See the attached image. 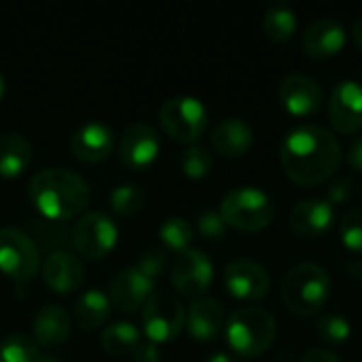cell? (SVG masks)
<instances>
[{
    "mask_svg": "<svg viewBox=\"0 0 362 362\" xmlns=\"http://www.w3.org/2000/svg\"><path fill=\"white\" fill-rule=\"evenodd\" d=\"M344 159L339 140L322 125H299L280 146V163L286 176L301 187L327 182Z\"/></svg>",
    "mask_w": 362,
    "mask_h": 362,
    "instance_id": "6da1fadb",
    "label": "cell"
},
{
    "mask_svg": "<svg viewBox=\"0 0 362 362\" xmlns=\"http://www.w3.org/2000/svg\"><path fill=\"white\" fill-rule=\"evenodd\" d=\"M28 197L40 218L64 223L78 216L89 204V185L64 168H45L32 176Z\"/></svg>",
    "mask_w": 362,
    "mask_h": 362,
    "instance_id": "7a4b0ae2",
    "label": "cell"
},
{
    "mask_svg": "<svg viewBox=\"0 0 362 362\" xmlns=\"http://www.w3.org/2000/svg\"><path fill=\"white\" fill-rule=\"evenodd\" d=\"M331 278L314 263H301L293 267L282 280V301L286 310L299 318L318 314L331 299Z\"/></svg>",
    "mask_w": 362,
    "mask_h": 362,
    "instance_id": "3957f363",
    "label": "cell"
},
{
    "mask_svg": "<svg viewBox=\"0 0 362 362\" xmlns=\"http://www.w3.org/2000/svg\"><path fill=\"white\" fill-rule=\"evenodd\" d=\"M225 337L233 354L244 358H257L269 350L276 339L274 316L257 305L238 308L229 320H225Z\"/></svg>",
    "mask_w": 362,
    "mask_h": 362,
    "instance_id": "277c9868",
    "label": "cell"
},
{
    "mask_svg": "<svg viewBox=\"0 0 362 362\" xmlns=\"http://www.w3.org/2000/svg\"><path fill=\"white\" fill-rule=\"evenodd\" d=\"M221 216L227 227L257 233L272 225L276 210L267 193L255 187H240L229 191L221 204Z\"/></svg>",
    "mask_w": 362,
    "mask_h": 362,
    "instance_id": "5b68a950",
    "label": "cell"
},
{
    "mask_svg": "<svg viewBox=\"0 0 362 362\" xmlns=\"http://www.w3.org/2000/svg\"><path fill=\"white\" fill-rule=\"evenodd\" d=\"M40 269V250L34 238L15 227L0 229V272L23 284Z\"/></svg>",
    "mask_w": 362,
    "mask_h": 362,
    "instance_id": "8992f818",
    "label": "cell"
},
{
    "mask_svg": "<svg viewBox=\"0 0 362 362\" xmlns=\"http://www.w3.org/2000/svg\"><path fill=\"white\" fill-rule=\"evenodd\" d=\"M187 325V312L182 303L170 293H153L142 308V329L146 341L159 346L174 341Z\"/></svg>",
    "mask_w": 362,
    "mask_h": 362,
    "instance_id": "52a82bcc",
    "label": "cell"
},
{
    "mask_svg": "<svg viewBox=\"0 0 362 362\" xmlns=\"http://www.w3.org/2000/svg\"><path fill=\"white\" fill-rule=\"evenodd\" d=\"M159 123L174 140L193 144L208 127V110L193 95H176L163 102L159 110Z\"/></svg>",
    "mask_w": 362,
    "mask_h": 362,
    "instance_id": "ba28073f",
    "label": "cell"
},
{
    "mask_svg": "<svg viewBox=\"0 0 362 362\" xmlns=\"http://www.w3.org/2000/svg\"><path fill=\"white\" fill-rule=\"evenodd\" d=\"M119 240V227L112 216L104 212H87L70 229V242L74 250L85 259H104L110 255Z\"/></svg>",
    "mask_w": 362,
    "mask_h": 362,
    "instance_id": "9c48e42d",
    "label": "cell"
},
{
    "mask_svg": "<svg viewBox=\"0 0 362 362\" xmlns=\"http://www.w3.org/2000/svg\"><path fill=\"white\" fill-rule=\"evenodd\" d=\"M214 280V265L210 257L197 248L176 255L172 263V284L187 299H202Z\"/></svg>",
    "mask_w": 362,
    "mask_h": 362,
    "instance_id": "30bf717a",
    "label": "cell"
},
{
    "mask_svg": "<svg viewBox=\"0 0 362 362\" xmlns=\"http://www.w3.org/2000/svg\"><path fill=\"white\" fill-rule=\"evenodd\" d=\"M223 282L227 293L238 299V301H261L263 297H267L272 280L269 274L263 265L248 261V259H240L233 261L225 267L223 274Z\"/></svg>",
    "mask_w": 362,
    "mask_h": 362,
    "instance_id": "8fae6325",
    "label": "cell"
},
{
    "mask_svg": "<svg viewBox=\"0 0 362 362\" xmlns=\"http://www.w3.org/2000/svg\"><path fill=\"white\" fill-rule=\"evenodd\" d=\"M159 136L146 123H132L119 138V157L125 168L134 172L148 170L159 157Z\"/></svg>",
    "mask_w": 362,
    "mask_h": 362,
    "instance_id": "7c38bea8",
    "label": "cell"
},
{
    "mask_svg": "<svg viewBox=\"0 0 362 362\" xmlns=\"http://www.w3.org/2000/svg\"><path fill=\"white\" fill-rule=\"evenodd\" d=\"M329 119L339 134H358L362 129V85L341 81L333 87L329 100Z\"/></svg>",
    "mask_w": 362,
    "mask_h": 362,
    "instance_id": "4fadbf2b",
    "label": "cell"
},
{
    "mask_svg": "<svg viewBox=\"0 0 362 362\" xmlns=\"http://www.w3.org/2000/svg\"><path fill=\"white\" fill-rule=\"evenodd\" d=\"M280 106L293 117H312L320 110L325 95L318 81L305 74H291L278 87Z\"/></svg>",
    "mask_w": 362,
    "mask_h": 362,
    "instance_id": "5bb4252c",
    "label": "cell"
},
{
    "mask_svg": "<svg viewBox=\"0 0 362 362\" xmlns=\"http://www.w3.org/2000/svg\"><path fill=\"white\" fill-rule=\"evenodd\" d=\"M155 280L146 278L138 267H127L117 274L110 282V303L121 312H136L144 308L148 297L155 293Z\"/></svg>",
    "mask_w": 362,
    "mask_h": 362,
    "instance_id": "9a60e30c",
    "label": "cell"
},
{
    "mask_svg": "<svg viewBox=\"0 0 362 362\" xmlns=\"http://www.w3.org/2000/svg\"><path fill=\"white\" fill-rule=\"evenodd\" d=\"M70 148L76 159L85 163H100L110 157L115 148V134L102 121H87L72 134Z\"/></svg>",
    "mask_w": 362,
    "mask_h": 362,
    "instance_id": "2e32d148",
    "label": "cell"
},
{
    "mask_svg": "<svg viewBox=\"0 0 362 362\" xmlns=\"http://www.w3.org/2000/svg\"><path fill=\"white\" fill-rule=\"evenodd\" d=\"M291 229L301 238H322L333 229L335 208L320 197H310L299 202L291 210Z\"/></svg>",
    "mask_w": 362,
    "mask_h": 362,
    "instance_id": "e0dca14e",
    "label": "cell"
},
{
    "mask_svg": "<svg viewBox=\"0 0 362 362\" xmlns=\"http://www.w3.org/2000/svg\"><path fill=\"white\" fill-rule=\"evenodd\" d=\"M42 280L53 293L68 295V293H74L83 284L85 267L76 255H72L68 250H57L45 259Z\"/></svg>",
    "mask_w": 362,
    "mask_h": 362,
    "instance_id": "ac0fdd59",
    "label": "cell"
},
{
    "mask_svg": "<svg viewBox=\"0 0 362 362\" xmlns=\"http://www.w3.org/2000/svg\"><path fill=\"white\" fill-rule=\"evenodd\" d=\"M72 331L70 314L62 305H42L32 318V335L38 348L62 346Z\"/></svg>",
    "mask_w": 362,
    "mask_h": 362,
    "instance_id": "d6986e66",
    "label": "cell"
},
{
    "mask_svg": "<svg viewBox=\"0 0 362 362\" xmlns=\"http://www.w3.org/2000/svg\"><path fill=\"white\" fill-rule=\"evenodd\" d=\"M346 47V30L335 19H316L303 34V49L312 57H333Z\"/></svg>",
    "mask_w": 362,
    "mask_h": 362,
    "instance_id": "ffe728a7",
    "label": "cell"
},
{
    "mask_svg": "<svg viewBox=\"0 0 362 362\" xmlns=\"http://www.w3.org/2000/svg\"><path fill=\"white\" fill-rule=\"evenodd\" d=\"M187 329L195 341H214L225 329V310L216 299L202 297L187 312Z\"/></svg>",
    "mask_w": 362,
    "mask_h": 362,
    "instance_id": "44dd1931",
    "label": "cell"
},
{
    "mask_svg": "<svg viewBox=\"0 0 362 362\" xmlns=\"http://www.w3.org/2000/svg\"><path fill=\"white\" fill-rule=\"evenodd\" d=\"M210 140L214 151L223 157H244L255 142V134L246 121L229 117L212 129Z\"/></svg>",
    "mask_w": 362,
    "mask_h": 362,
    "instance_id": "7402d4cb",
    "label": "cell"
},
{
    "mask_svg": "<svg viewBox=\"0 0 362 362\" xmlns=\"http://www.w3.org/2000/svg\"><path fill=\"white\" fill-rule=\"evenodd\" d=\"M32 163V144L21 134H6L0 138V176L17 178Z\"/></svg>",
    "mask_w": 362,
    "mask_h": 362,
    "instance_id": "603a6c76",
    "label": "cell"
},
{
    "mask_svg": "<svg viewBox=\"0 0 362 362\" xmlns=\"http://www.w3.org/2000/svg\"><path fill=\"white\" fill-rule=\"evenodd\" d=\"M110 308H112V303L106 293H102L98 288H89L76 301L74 318L83 331H95L108 320Z\"/></svg>",
    "mask_w": 362,
    "mask_h": 362,
    "instance_id": "cb8c5ba5",
    "label": "cell"
},
{
    "mask_svg": "<svg viewBox=\"0 0 362 362\" xmlns=\"http://www.w3.org/2000/svg\"><path fill=\"white\" fill-rule=\"evenodd\" d=\"M140 341H142L140 329L127 320L108 325L100 337V346L108 356H129Z\"/></svg>",
    "mask_w": 362,
    "mask_h": 362,
    "instance_id": "d4e9b609",
    "label": "cell"
},
{
    "mask_svg": "<svg viewBox=\"0 0 362 362\" xmlns=\"http://www.w3.org/2000/svg\"><path fill=\"white\" fill-rule=\"evenodd\" d=\"M297 30V15L286 4H274L263 15V32L274 42H286Z\"/></svg>",
    "mask_w": 362,
    "mask_h": 362,
    "instance_id": "484cf974",
    "label": "cell"
},
{
    "mask_svg": "<svg viewBox=\"0 0 362 362\" xmlns=\"http://www.w3.org/2000/svg\"><path fill=\"white\" fill-rule=\"evenodd\" d=\"M193 235H195L193 225L185 221L182 216H170L159 227V240L165 246V250H172L178 255L191 248Z\"/></svg>",
    "mask_w": 362,
    "mask_h": 362,
    "instance_id": "4316f807",
    "label": "cell"
},
{
    "mask_svg": "<svg viewBox=\"0 0 362 362\" xmlns=\"http://www.w3.org/2000/svg\"><path fill=\"white\" fill-rule=\"evenodd\" d=\"M40 348L25 335H8L0 341V362H36Z\"/></svg>",
    "mask_w": 362,
    "mask_h": 362,
    "instance_id": "83f0119b",
    "label": "cell"
},
{
    "mask_svg": "<svg viewBox=\"0 0 362 362\" xmlns=\"http://www.w3.org/2000/svg\"><path fill=\"white\" fill-rule=\"evenodd\" d=\"M142 206H144V191L134 182L119 185L110 193V208L119 216H132L140 212Z\"/></svg>",
    "mask_w": 362,
    "mask_h": 362,
    "instance_id": "f1b7e54d",
    "label": "cell"
},
{
    "mask_svg": "<svg viewBox=\"0 0 362 362\" xmlns=\"http://www.w3.org/2000/svg\"><path fill=\"white\" fill-rule=\"evenodd\" d=\"M316 335L322 344L329 346H341L350 339L352 327L350 320L341 314H327L316 322Z\"/></svg>",
    "mask_w": 362,
    "mask_h": 362,
    "instance_id": "f546056e",
    "label": "cell"
},
{
    "mask_svg": "<svg viewBox=\"0 0 362 362\" xmlns=\"http://www.w3.org/2000/svg\"><path fill=\"white\" fill-rule=\"evenodd\" d=\"M180 168H182L185 176L199 180V178H206L214 170V159L208 148L193 144L180 155Z\"/></svg>",
    "mask_w": 362,
    "mask_h": 362,
    "instance_id": "4dcf8cb0",
    "label": "cell"
},
{
    "mask_svg": "<svg viewBox=\"0 0 362 362\" xmlns=\"http://www.w3.org/2000/svg\"><path fill=\"white\" fill-rule=\"evenodd\" d=\"M339 235L348 250L362 255V208H352L341 216Z\"/></svg>",
    "mask_w": 362,
    "mask_h": 362,
    "instance_id": "1f68e13d",
    "label": "cell"
},
{
    "mask_svg": "<svg viewBox=\"0 0 362 362\" xmlns=\"http://www.w3.org/2000/svg\"><path fill=\"white\" fill-rule=\"evenodd\" d=\"M197 233L204 238V240H210V242H216V240H223L225 233H227V223L225 218L221 216V212L216 210H206L197 216Z\"/></svg>",
    "mask_w": 362,
    "mask_h": 362,
    "instance_id": "d6a6232c",
    "label": "cell"
},
{
    "mask_svg": "<svg viewBox=\"0 0 362 362\" xmlns=\"http://www.w3.org/2000/svg\"><path fill=\"white\" fill-rule=\"evenodd\" d=\"M165 265H168L165 250H161V248H148V250H144V252L140 255V259H138V265H136V267H138L146 278L157 280V278L163 274Z\"/></svg>",
    "mask_w": 362,
    "mask_h": 362,
    "instance_id": "836d02e7",
    "label": "cell"
},
{
    "mask_svg": "<svg viewBox=\"0 0 362 362\" xmlns=\"http://www.w3.org/2000/svg\"><path fill=\"white\" fill-rule=\"evenodd\" d=\"M354 193V182L352 178L348 176H341V178H335L327 191V202L333 206V204H344L346 199H350Z\"/></svg>",
    "mask_w": 362,
    "mask_h": 362,
    "instance_id": "e575fe53",
    "label": "cell"
},
{
    "mask_svg": "<svg viewBox=\"0 0 362 362\" xmlns=\"http://www.w3.org/2000/svg\"><path fill=\"white\" fill-rule=\"evenodd\" d=\"M129 362H159V350H157V346L155 344H151V341H140L138 344V348L127 356Z\"/></svg>",
    "mask_w": 362,
    "mask_h": 362,
    "instance_id": "d590c367",
    "label": "cell"
},
{
    "mask_svg": "<svg viewBox=\"0 0 362 362\" xmlns=\"http://www.w3.org/2000/svg\"><path fill=\"white\" fill-rule=\"evenodd\" d=\"M348 165L354 170V172H361L362 174V136H358L350 146H348Z\"/></svg>",
    "mask_w": 362,
    "mask_h": 362,
    "instance_id": "8d00e7d4",
    "label": "cell"
},
{
    "mask_svg": "<svg viewBox=\"0 0 362 362\" xmlns=\"http://www.w3.org/2000/svg\"><path fill=\"white\" fill-rule=\"evenodd\" d=\"M299 362H341L337 354H333L331 350H310L301 356Z\"/></svg>",
    "mask_w": 362,
    "mask_h": 362,
    "instance_id": "74e56055",
    "label": "cell"
},
{
    "mask_svg": "<svg viewBox=\"0 0 362 362\" xmlns=\"http://www.w3.org/2000/svg\"><path fill=\"white\" fill-rule=\"evenodd\" d=\"M208 362H240L235 358V354H231V352H214Z\"/></svg>",
    "mask_w": 362,
    "mask_h": 362,
    "instance_id": "f35d334b",
    "label": "cell"
},
{
    "mask_svg": "<svg viewBox=\"0 0 362 362\" xmlns=\"http://www.w3.org/2000/svg\"><path fill=\"white\" fill-rule=\"evenodd\" d=\"M352 36H354V42H356V47H358V49L362 51V17H358V21L354 23Z\"/></svg>",
    "mask_w": 362,
    "mask_h": 362,
    "instance_id": "ab89813d",
    "label": "cell"
},
{
    "mask_svg": "<svg viewBox=\"0 0 362 362\" xmlns=\"http://www.w3.org/2000/svg\"><path fill=\"white\" fill-rule=\"evenodd\" d=\"M36 362H62V361H59V358H57L55 354H40V356H38V361H36Z\"/></svg>",
    "mask_w": 362,
    "mask_h": 362,
    "instance_id": "60d3db41",
    "label": "cell"
},
{
    "mask_svg": "<svg viewBox=\"0 0 362 362\" xmlns=\"http://www.w3.org/2000/svg\"><path fill=\"white\" fill-rule=\"evenodd\" d=\"M2 95H4V76L0 72V100H2Z\"/></svg>",
    "mask_w": 362,
    "mask_h": 362,
    "instance_id": "b9f144b4",
    "label": "cell"
},
{
    "mask_svg": "<svg viewBox=\"0 0 362 362\" xmlns=\"http://www.w3.org/2000/svg\"><path fill=\"white\" fill-rule=\"evenodd\" d=\"M361 195H362V191H361Z\"/></svg>",
    "mask_w": 362,
    "mask_h": 362,
    "instance_id": "7bdbcfd3",
    "label": "cell"
}]
</instances>
